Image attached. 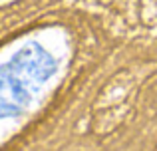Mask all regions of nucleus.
Listing matches in <instances>:
<instances>
[{
  "instance_id": "f257e3e1",
  "label": "nucleus",
  "mask_w": 157,
  "mask_h": 151,
  "mask_svg": "<svg viewBox=\"0 0 157 151\" xmlns=\"http://www.w3.org/2000/svg\"><path fill=\"white\" fill-rule=\"evenodd\" d=\"M56 60L38 44H28L0 66V119L14 117L56 74Z\"/></svg>"
}]
</instances>
